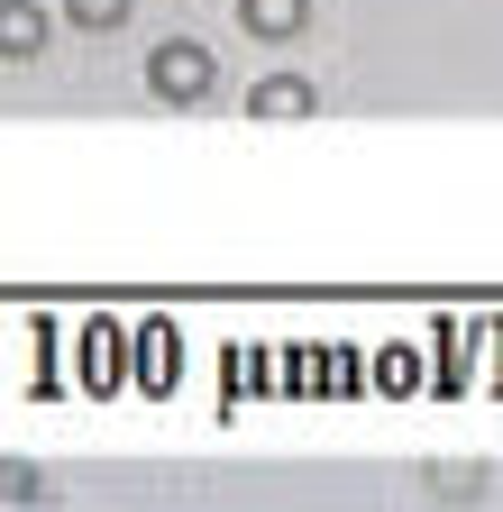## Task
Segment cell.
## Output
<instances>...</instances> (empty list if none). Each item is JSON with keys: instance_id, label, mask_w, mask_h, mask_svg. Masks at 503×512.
I'll use <instances>...</instances> for the list:
<instances>
[{"instance_id": "6da1fadb", "label": "cell", "mask_w": 503, "mask_h": 512, "mask_svg": "<svg viewBox=\"0 0 503 512\" xmlns=\"http://www.w3.org/2000/svg\"><path fill=\"white\" fill-rule=\"evenodd\" d=\"M211 83H220V64H211L202 37H165V46L147 55V92H156V101H211Z\"/></svg>"}, {"instance_id": "7a4b0ae2", "label": "cell", "mask_w": 503, "mask_h": 512, "mask_svg": "<svg viewBox=\"0 0 503 512\" xmlns=\"http://www.w3.org/2000/svg\"><path fill=\"white\" fill-rule=\"evenodd\" d=\"M46 55V10L37 0H0V64H37Z\"/></svg>"}, {"instance_id": "3957f363", "label": "cell", "mask_w": 503, "mask_h": 512, "mask_svg": "<svg viewBox=\"0 0 503 512\" xmlns=\"http://www.w3.org/2000/svg\"><path fill=\"white\" fill-rule=\"evenodd\" d=\"M119 357H129V330H119V320H92V330H83V384H92V394H110V384L129 375Z\"/></svg>"}, {"instance_id": "277c9868", "label": "cell", "mask_w": 503, "mask_h": 512, "mask_svg": "<svg viewBox=\"0 0 503 512\" xmlns=\"http://www.w3.org/2000/svg\"><path fill=\"white\" fill-rule=\"evenodd\" d=\"M238 28H247V37H266V46H284V37L311 28V0H238Z\"/></svg>"}, {"instance_id": "5b68a950", "label": "cell", "mask_w": 503, "mask_h": 512, "mask_svg": "<svg viewBox=\"0 0 503 512\" xmlns=\"http://www.w3.org/2000/svg\"><path fill=\"white\" fill-rule=\"evenodd\" d=\"M247 110H257V119H302V110H321V92H311L302 74H275V83L247 92Z\"/></svg>"}, {"instance_id": "8992f818", "label": "cell", "mask_w": 503, "mask_h": 512, "mask_svg": "<svg viewBox=\"0 0 503 512\" xmlns=\"http://www.w3.org/2000/svg\"><path fill=\"white\" fill-rule=\"evenodd\" d=\"M147 348V366H138V384H147V394H174V366H183V339L165 330V320H156V330L138 339Z\"/></svg>"}, {"instance_id": "52a82bcc", "label": "cell", "mask_w": 503, "mask_h": 512, "mask_svg": "<svg viewBox=\"0 0 503 512\" xmlns=\"http://www.w3.org/2000/svg\"><path fill=\"white\" fill-rule=\"evenodd\" d=\"M129 10H138V0H65V19H74V28H92V37L129 28Z\"/></svg>"}, {"instance_id": "ba28073f", "label": "cell", "mask_w": 503, "mask_h": 512, "mask_svg": "<svg viewBox=\"0 0 503 512\" xmlns=\"http://www.w3.org/2000/svg\"><path fill=\"white\" fill-rule=\"evenodd\" d=\"M375 384H385V394H412V384H421L412 348H385V357H375Z\"/></svg>"}, {"instance_id": "9c48e42d", "label": "cell", "mask_w": 503, "mask_h": 512, "mask_svg": "<svg viewBox=\"0 0 503 512\" xmlns=\"http://www.w3.org/2000/svg\"><path fill=\"white\" fill-rule=\"evenodd\" d=\"M0 494H10V503H37V494H46V476H37V467H19V458H0Z\"/></svg>"}, {"instance_id": "30bf717a", "label": "cell", "mask_w": 503, "mask_h": 512, "mask_svg": "<svg viewBox=\"0 0 503 512\" xmlns=\"http://www.w3.org/2000/svg\"><path fill=\"white\" fill-rule=\"evenodd\" d=\"M439 494H485V467H430Z\"/></svg>"}]
</instances>
